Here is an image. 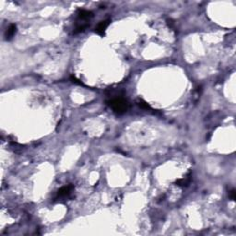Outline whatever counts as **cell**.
<instances>
[{"label":"cell","instance_id":"1","mask_svg":"<svg viewBox=\"0 0 236 236\" xmlns=\"http://www.w3.org/2000/svg\"><path fill=\"white\" fill-rule=\"evenodd\" d=\"M107 104L114 110L115 113L118 115L125 114L128 109V101L122 97H116L113 98L109 101H107Z\"/></svg>","mask_w":236,"mask_h":236},{"label":"cell","instance_id":"7","mask_svg":"<svg viewBox=\"0 0 236 236\" xmlns=\"http://www.w3.org/2000/svg\"><path fill=\"white\" fill-rule=\"evenodd\" d=\"M189 182H190L189 179H181V180L176 181V185L178 186H181V187H185V186H188Z\"/></svg>","mask_w":236,"mask_h":236},{"label":"cell","instance_id":"8","mask_svg":"<svg viewBox=\"0 0 236 236\" xmlns=\"http://www.w3.org/2000/svg\"><path fill=\"white\" fill-rule=\"evenodd\" d=\"M229 196H230V198H231L233 200H235V190H234V189H232V190L229 192Z\"/></svg>","mask_w":236,"mask_h":236},{"label":"cell","instance_id":"5","mask_svg":"<svg viewBox=\"0 0 236 236\" xmlns=\"http://www.w3.org/2000/svg\"><path fill=\"white\" fill-rule=\"evenodd\" d=\"M16 31H17L16 25H15V24H11V25L7 29V32H6V39H7V40L12 39V37L15 35V33H16Z\"/></svg>","mask_w":236,"mask_h":236},{"label":"cell","instance_id":"9","mask_svg":"<svg viewBox=\"0 0 236 236\" xmlns=\"http://www.w3.org/2000/svg\"><path fill=\"white\" fill-rule=\"evenodd\" d=\"M71 80H72V82L73 83H76V84H79V85H83L82 84V82H80L79 80H77L75 77H71Z\"/></svg>","mask_w":236,"mask_h":236},{"label":"cell","instance_id":"2","mask_svg":"<svg viewBox=\"0 0 236 236\" xmlns=\"http://www.w3.org/2000/svg\"><path fill=\"white\" fill-rule=\"evenodd\" d=\"M74 189V187L72 185H69V186H63L62 188H60L57 192V197H56V199L57 198H66V197H68L72 190Z\"/></svg>","mask_w":236,"mask_h":236},{"label":"cell","instance_id":"6","mask_svg":"<svg viewBox=\"0 0 236 236\" xmlns=\"http://www.w3.org/2000/svg\"><path fill=\"white\" fill-rule=\"evenodd\" d=\"M138 106L141 109H144V110H151V107L150 106V104H148L146 101H142V100L138 101Z\"/></svg>","mask_w":236,"mask_h":236},{"label":"cell","instance_id":"3","mask_svg":"<svg viewBox=\"0 0 236 236\" xmlns=\"http://www.w3.org/2000/svg\"><path fill=\"white\" fill-rule=\"evenodd\" d=\"M110 22H111V19H105V20L101 21V22L98 24L97 28H96V33L99 34V35L103 36L104 33H105V30H106L107 27L109 26Z\"/></svg>","mask_w":236,"mask_h":236},{"label":"cell","instance_id":"4","mask_svg":"<svg viewBox=\"0 0 236 236\" xmlns=\"http://www.w3.org/2000/svg\"><path fill=\"white\" fill-rule=\"evenodd\" d=\"M78 16L80 18L83 19V20H87L89 18L93 17V13L90 10H86V9H79L78 10Z\"/></svg>","mask_w":236,"mask_h":236}]
</instances>
